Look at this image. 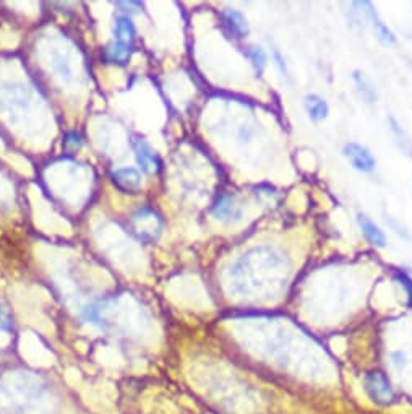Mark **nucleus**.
<instances>
[{
  "label": "nucleus",
  "mask_w": 412,
  "mask_h": 414,
  "mask_svg": "<svg viewBox=\"0 0 412 414\" xmlns=\"http://www.w3.org/2000/svg\"><path fill=\"white\" fill-rule=\"evenodd\" d=\"M357 223H359V228H360L362 234H364V237L372 244V246L379 247V248L386 247L388 237H386L383 229H381L379 224L374 221V219H372L370 216H367L365 213H359L357 214Z\"/></svg>",
  "instance_id": "nucleus-10"
},
{
  "label": "nucleus",
  "mask_w": 412,
  "mask_h": 414,
  "mask_svg": "<svg viewBox=\"0 0 412 414\" xmlns=\"http://www.w3.org/2000/svg\"><path fill=\"white\" fill-rule=\"evenodd\" d=\"M0 330H10V320L2 310H0Z\"/></svg>",
  "instance_id": "nucleus-20"
},
{
  "label": "nucleus",
  "mask_w": 412,
  "mask_h": 414,
  "mask_svg": "<svg viewBox=\"0 0 412 414\" xmlns=\"http://www.w3.org/2000/svg\"><path fill=\"white\" fill-rule=\"evenodd\" d=\"M342 153H344L352 168L359 170V173L370 174L377 168V158L365 145L357 143V141H349L342 148Z\"/></svg>",
  "instance_id": "nucleus-4"
},
{
  "label": "nucleus",
  "mask_w": 412,
  "mask_h": 414,
  "mask_svg": "<svg viewBox=\"0 0 412 414\" xmlns=\"http://www.w3.org/2000/svg\"><path fill=\"white\" fill-rule=\"evenodd\" d=\"M391 364L398 370H403L406 364H408V358H406V354L401 353V351H395V353H391Z\"/></svg>",
  "instance_id": "nucleus-19"
},
{
  "label": "nucleus",
  "mask_w": 412,
  "mask_h": 414,
  "mask_svg": "<svg viewBox=\"0 0 412 414\" xmlns=\"http://www.w3.org/2000/svg\"><path fill=\"white\" fill-rule=\"evenodd\" d=\"M352 81H354L356 90L359 93L362 99H364L367 104H375L377 99H379V91H377L375 83L362 70L352 72Z\"/></svg>",
  "instance_id": "nucleus-12"
},
{
  "label": "nucleus",
  "mask_w": 412,
  "mask_h": 414,
  "mask_svg": "<svg viewBox=\"0 0 412 414\" xmlns=\"http://www.w3.org/2000/svg\"><path fill=\"white\" fill-rule=\"evenodd\" d=\"M303 106H306L307 114L313 122H323L330 116V104H328V101L325 97L315 95V93H310V95L303 97Z\"/></svg>",
  "instance_id": "nucleus-11"
},
{
  "label": "nucleus",
  "mask_w": 412,
  "mask_h": 414,
  "mask_svg": "<svg viewBox=\"0 0 412 414\" xmlns=\"http://www.w3.org/2000/svg\"><path fill=\"white\" fill-rule=\"evenodd\" d=\"M362 385H364V392L370 398V401L379 404V406H390V404L395 403L396 395L393 385H391L390 379L380 370L367 372L364 375V380H362Z\"/></svg>",
  "instance_id": "nucleus-2"
},
{
  "label": "nucleus",
  "mask_w": 412,
  "mask_h": 414,
  "mask_svg": "<svg viewBox=\"0 0 412 414\" xmlns=\"http://www.w3.org/2000/svg\"><path fill=\"white\" fill-rule=\"evenodd\" d=\"M408 273H409V275L412 276V270H408Z\"/></svg>",
  "instance_id": "nucleus-21"
},
{
  "label": "nucleus",
  "mask_w": 412,
  "mask_h": 414,
  "mask_svg": "<svg viewBox=\"0 0 412 414\" xmlns=\"http://www.w3.org/2000/svg\"><path fill=\"white\" fill-rule=\"evenodd\" d=\"M356 7H360L362 12L365 13V17L370 19L372 26H374L377 33V38H379V41L381 44H385V46H393V44H396V34L391 31L388 24L379 17V13L375 12L374 5L364 0V2H356Z\"/></svg>",
  "instance_id": "nucleus-6"
},
{
  "label": "nucleus",
  "mask_w": 412,
  "mask_h": 414,
  "mask_svg": "<svg viewBox=\"0 0 412 414\" xmlns=\"http://www.w3.org/2000/svg\"><path fill=\"white\" fill-rule=\"evenodd\" d=\"M211 213L223 223L240 221L244 218V205L232 193H219L211 205Z\"/></svg>",
  "instance_id": "nucleus-3"
},
{
  "label": "nucleus",
  "mask_w": 412,
  "mask_h": 414,
  "mask_svg": "<svg viewBox=\"0 0 412 414\" xmlns=\"http://www.w3.org/2000/svg\"><path fill=\"white\" fill-rule=\"evenodd\" d=\"M273 61H274V67L278 68V72L281 73L284 78L289 77V67L286 63V58L283 57V54L279 51H274L273 52Z\"/></svg>",
  "instance_id": "nucleus-18"
},
{
  "label": "nucleus",
  "mask_w": 412,
  "mask_h": 414,
  "mask_svg": "<svg viewBox=\"0 0 412 414\" xmlns=\"http://www.w3.org/2000/svg\"><path fill=\"white\" fill-rule=\"evenodd\" d=\"M132 54H134V47L130 42L114 41L102 49L101 61L112 63V65H125V63H129Z\"/></svg>",
  "instance_id": "nucleus-9"
},
{
  "label": "nucleus",
  "mask_w": 412,
  "mask_h": 414,
  "mask_svg": "<svg viewBox=\"0 0 412 414\" xmlns=\"http://www.w3.org/2000/svg\"><path fill=\"white\" fill-rule=\"evenodd\" d=\"M388 124H390L391 134L395 135L396 141H398V143H399V148L403 150L406 154H412V141L409 140V135L406 134V130L403 129V127H401L399 122L396 120L395 117H390Z\"/></svg>",
  "instance_id": "nucleus-14"
},
{
  "label": "nucleus",
  "mask_w": 412,
  "mask_h": 414,
  "mask_svg": "<svg viewBox=\"0 0 412 414\" xmlns=\"http://www.w3.org/2000/svg\"><path fill=\"white\" fill-rule=\"evenodd\" d=\"M136 34L135 24L130 17H119L116 22V41L134 42Z\"/></svg>",
  "instance_id": "nucleus-13"
},
{
  "label": "nucleus",
  "mask_w": 412,
  "mask_h": 414,
  "mask_svg": "<svg viewBox=\"0 0 412 414\" xmlns=\"http://www.w3.org/2000/svg\"><path fill=\"white\" fill-rule=\"evenodd\" d=\"M134 151L136 163H138L143 173L159 174L161 170H163V159H161L159 154L156 153L148 143H145L143 140L134 141Z\"/></svg>",
  "instance_id": "nucleus-5"
},
{
  "label": "nucleus",
  "mask_w": 412,
  "mask_h": 414,
  "mask_svg": "<svg viewBox=\"0 0 412 414\" xmlns=\"http://www.w3.org/2000/svg\"><path fill=\"white\" fill-rule=\"evenodd\" d=\"M132 229L140 241L153 242L163 232L164 221L156 209L143 207L132 216Z\"/></svg>",
  "instance_id": "nucleus-1"
},
{
  "label": "nucleus",
  "mask_w": 412,
  "mask_h": 414,
  "mask_svg": "<svg viewBox=\"0 0 412 414\" xmlns=\"http://www.w3.org/2000/svg\"><path fill=\"white\" fill-rule=\"evenodd\" d=\"M395 280L406 291V297H408V307H412V276L408 271H398L395 275Z\"/></svg>",
  "instance_id": "nucleus-17"
},
{
  "label": "nucleus",
  "mask_w": 412,
  "mask_h": 414,
  "mask_svg": "<svg viewBox=\"0 0 412 414\" xmlns=\"http://www.w3.org/2000/svg\"><path fill=\"white\" fill-rule=\"evenodd\" d=\"M83 143H85V138H83V135L80 134V132L77 130H72V132H67L65 136H63V148H65L67 151H77L80 150Z\"/></svg>",
  "instance_id": "nucleus-16"
},
{
  "label": "nucleus",
  "mask_w": 412,
  "mask_h": 414,
  "mask_svg": "<svg viewBox=\"0 0 412 414\" xmlns=\"http://www.w3.org/2000/svg\"><path fill=\"white\" fill-rule=\"evenodd\" d=\"M111 180L124 193H138L141 189V174L135 168H120L112 170Z\"/></svg>",
  "instance_id": "nucleus-8"
},
{
  "label": "nucleus",
  "mask_w": 412,
  "mask_h": 414,
  "mask_svg": "<svg viewBox=\"0 0 412 414\" xmlns=\"http://www.w3.org/2000/svg\"><path fill=\"white\" fill-rule=\"evenodd\" d=\"M247 57H248V61L252 62L255 70H257L258 73H263V70L268 65V56H267V52H264V49L260 46L248 47Z\"/></svg>",
  "instance_id": "nucleus-15"
},
{
  "label": "nucleus",
  "mask_w": 412,
  "mask_h": 414,
  "mask_svg": "<svg viewBox=\"0 0 412 414\" xmlns=\"http://www.w3.org/2000/svg\"><path fill=\"white\" fill-rule=\"evenodd\" d=\"M221 19H223V24L230 36L235 39H245L250 33V26L247 18L242 12L234 8H225L221 13Z\"/></svg>",
  "instance_id": "nucleus-7"
}]
</instances>
